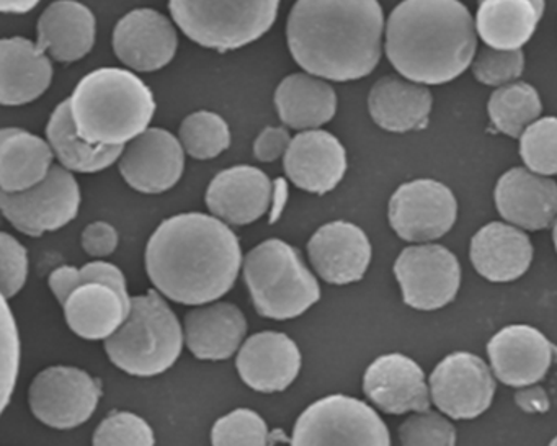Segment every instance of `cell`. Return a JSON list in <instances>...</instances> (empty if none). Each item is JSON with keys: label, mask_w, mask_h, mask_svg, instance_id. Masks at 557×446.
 Listing matches in <instances>:
<instances>
[{"label": "cell", "mask_w": 557, "mask_h": 446, "mask_svg": "<svg viewBox=\"0 0 557 446\" xmlns=\"http://www.w3.org/2000/svg\"><path fill=\"white\" fill-rule=\"evenodd\" d=\"M185 344L198 360L223 361L243 347L247 334L244 312L231 302L195 306L184 321Z\"/></svg>", "instance_id": "23"}, {"label": "cell", "mask_w": 557, "mask_h": 446, "mask_svg": "<svg viewBox=\"0 0 557 446\" xmlns=\"http://www.w3.org/2000/svg\"><path fill=\"white\" fill-rule=\"evenodd\" d=\"M541 110L543 106L536 89L524 83L498 87L487 106L492 125L510 138H520L524 129L540 119Z\"/></svg>", "instance_id": "33"}, {"label": "cell", "mask_w": 557, "mask_h": 446, "mask_svg": "<svg viewBox=\"0 0 557 446\" xmlns=\"http://www.w3.org/2000/svg\"><path fill=\"white\" fill-rule=\"evenodd\" d=\"M404 302L419 311L449 305L461 285V267L451 250L436 244L410 246L394 263Z\"/></svg>", "instance_id": "11"}, {"label": "cell", "mask_w": 557, "mask_h": 446, "mask_svg": "<svg viewBox=\"0 0 557 446\" xmlns=\"http://www.w3.org/2000/svg\"><path fill=\"white\" fill-rule=\"evenodd\" d=\"M47 139L60 164L77 174H97L112 168L125 149V146L94 145L83 138L74 123L70 99L51 113Z\"/></svg>", "instance_id": "32"}, {"label": "cell", "mask_w": 557, "mask_h": 446, "mask_svg": "<svg viewBox=\"0 0 557 446\" xmlns=\"http://www.w3.org/2000/svg\"><path fill=\"white\" fill-rule=\"evenodd\" d=\"M475 24L459 0H404L389 15L386 54L406 79L440 86L474 60Z\"/></svg>", "instance_id": "3"}, {"label": "cell", "mask_w": 557, "mask_h": 446, "mask_svg": "<svg viewBox=\"0 0 557 446\" xmlns=\"http://www.w3.org/2000/svg\"><path fill=\"white\" fill-rule=\"evenodd\" d=\"M269 426L250 409H236L221 417L211 430L213 445H267Z\"/></svg>", "instance_id": "36"}, {"label": "cell", "mask_w": 557, "mask_h": 446, "mask_svg": "<svg viewBox=\"0 0 557 446\" xmlns=\"http://www.w3.org/2000/svg\"><path fill=\"white\" fill-rule=\"evenodd\" d=\"M244 257L239 237L213 214L184 213L159 224L146 247V272L171 301L201 306L231 292Z\"/></svg>", "instance_id": "1"}, {"label": "cell", "mask_w": 557, "mask_h": 446, "mask_svg": "<svg viewBox=\"0 0 557 446\" xmlns=\"http://www.w3.org/2000/svg\"><path fill=\"white\" fill-rule=\"evenodd\" d=\"M63 308L74 334L84 340H107L128 318L132 296L109 283L87 282L71 293Z\"/></svg>", "instance_id": "25"}, {"label": "cell", "mask_w": 557, "mask_h": 446, "mask_svg": "<svg viewBox=\"0 0 557 446\" xmlns=\"http://www.w3.org/2000/svg\"><path fill=\"white\" fill-rule=\"evenodd\" d=\"M94 445H145L156 443L151 425L133 412H112L99 426L92 438Z\"/></svg>", "instance_id": "37"}, {"label": "cell", "mask_w": 557, "mask_h": 446, "mask_svg": "<svg viewBox=\"0 0 557 446\" xmlns=\"http://www.w3.org/2000/svg\"><path fill=\"white\" fill-rule=\"evenodd\" d=\"M48 285H50L51 293L57 296L60 305L63 306L70 298L71 293L79 286V269L71 265L60 267V269L51 272Z\"/></svg>", "instance_id": "44"}, {"label": "cell", "mask_w": 557, "mask_h": 446, "mask_svg": "<svg viewBox=\"0 0 557 446\" xmlns=\"http://www.w3.org/2000/svg\"><path fill=\"white\" fill-rule=\"evenodd\" d=\"M50 143L21 128L0 133V188L24 191L47 178L53 168Z\"/></svg>", "instance_id": "31"}, {"label": "cell", "mask_w": 557, "mask_h": 446, "mask_svg": "<svg viewBox=\"0 0 557 446\" xmlns=\"http://www.w3.org/2000/svg\"><path fill=\"white\" fill-rule=\"evenodd\" d=\"M178 139L190 158L210 161L230 149L231 129L223 116L201 110L182 122Z\"/></svg>", "instance_id": "34"}, {"label": "cell", "mask_w": 557, "mask_h": 446, "mask_svg": "<svg viewBox=\"0 0 557 446\" xmlns=\"http://www.w3.org/2000/svg\"><path fill=\"white\" fill-rule=\"evenodd\" d=\"M293 445H391L389 429L363 400L334 394L312 402L296 420Z\"/></svg>", "instance_id": "8"}, {"label": "cell", "mask_w": 557, "mask_h": 446, "mask_svg": "<svg viewBox=\"0 0 557 446\" xmlns=\"http://www.w3.org/2000/svg\"><path fill=\"white\" fill-rule=\"evenodd\" d=\"M5 220L32 237L67 226L81 210V187L73 172L53 165L45 181L24 191H0Z\"/></svg>", "instance_id": "9"}, {"label": "cell", "mask_w": 557, "mask_h": 446, "mask_svg": "<svg viewBox=\"0 0 557 446\" xmlns=\"http://www.w3.org/2000/svg\"><path fill=\"white\" fill-rule=\"evenodd\" d=\"M553 240H554V247H556V250H557V220H556V223H554Z\"/></svg>", "instance_id": "48"}, {"label": "cell", "mask_w": 557, "mask_h": 446, "mask_svg": "<svg viewBox=\"0 0 557 446\" xmlns=\"http://www.w3.org/2000/svg\"><path fill=\"white\" fill-rule=\"evenodd\" d=\"M38 47L60 63H74L96 44V17L76 0H58L38 21Z\"/></svg>", "instance_id": "27"}, {"label": "cell", "mask_w": 557, "mask_h": 446, "mask_svg": "<svg viewBox=\"0 0 557 446\" xmlns=\"http://www.w3.org/2000/svg\"><path fill=\"white\" fill-rule=\"evenodd\" d=\"M286 197H288V190H286L285 182H276L275 187H273V211L272 218H270L272 223L276 220V218H278V214L282 213L283 207H285Z\"/></svg>", "instance_id": "47"}, {"label": "cell", "mask_w": 557, "mask_h": 446, "mask_svg": "<svg viewBox=\"0 0 557 446\" xmlns=\"http://www.w3.org/2000/svg\"><path fill=\"white\" fill-rule=\"evenodd\" d=\"M432 94L423 84L386 76L377 80L368 97L371 119L391 133L423 129L432 112Z\"/></svg>", "instance_id": "28"}, {"label": "cell", "mask_w": 557, "mask_h": 446, "mask_svg": "<svg viewBox=\"0 0 557 446\" xmlns=\"http://www.w3.org/2000/svg\"><path fill=\"white\" fill-rule=\"evenodd\" d=\"M515 402L528 413H543L549 410V397H547L546 391L536 384L521 387L515 394Z\"/></svg>", "instance_id": "45"}, {"label": "cell", "mask_w": 557, "mask_h": 446, "mask_svg": "<svg viewBox=\"0 0 557 446\" xmlns=\"http://www.w3.org/2000/svg\"><path fill=\"white\" fill-rule=\"evenodd\" d=\"M363 391L374 406L393 416L423 412L432 404L425 373L403 354L376 358L364 371Z\"/></svg>", "instance_id": "20"}, {"label": "cell", "mask_w": 557, "mask_h": 446, "mask_svg": "<svg viewBox=\"0 0 557 446\" xmlns=\"http://www.w3.org/2000/svg\"><path fill=\"white\" fill-rule=\"evenodd\" d=\"M292 139L288 129L282 126H267L253 143V154L257 161L275 162L276 159L283 158L288 151Z\"/></svg>", "instance_id": "43"}, {"label": "cell", "mask_w": 557, "mask_h": 446, "mask_svg": "<svg viewBox=\"0 0 557 446\" xmlns=\"http://www.w3.org/2000/svg\"><path fill=\"white\" fill-rule=\"evenodd\" d=\"M53 80L50 57L34 41L5 38L0 44V102L21 107L44 96Z\"/></svg>", "instance_id": "24"}, {"label": "cell", "mask_w": 557, "mask_h": 446, "mask_svg": "<svg viewBox=\"0 0 557 446\" xmlns=\"http://www.w3.org/2000/svg\"><path fill=\"white\" fill-rule=\"evenodd\" d=\"M524 57L520 50L482 48L472 63V74L484 86L502 87L513 83L523 73Z\"/></svg>", "instance_id": "38"}, {"label": "cell", "mask_w": 557, "mask_h": 446, "mask_svg": "<svg viewBox=\"0 0 557 446\" xmlns=\"http://www.w3.org/2000/svg\"><path fill=\"white\" fill-rule=\"evenodd\" d=\"M77 132L94 145L125 146L151 125L156 100L132 71L100 67L70 97Z\"/></svg>", "instance_id": "4"}, {"label": "cell", "mask_w": 557, "mask_h": 446, "mask_svg": "<svg viewBox=\"0 0 557 446\" xmlns=\"http://www.w3.org/2000/svg\"><path fill=\"white\" fill-rule=\"evenodd\" d=\"M253 308L262 318H299L321 299V286L301 253L285 240L269 239L253 247L243 263Z\"/></svg>", "instance_id": "6"}, {"label": "cell", "mask_w": 557, "mask_h": 446, "mask_svg": "<svg viewBox=\"0 0 557 446\" xmlns=\"http://www.w3.org/2000/svg\"><path fill=\"white\" fill-rule=\"evenodd\" d=\"M520 156L536 174L557 175V119L546 116L531 123L520 136Z\"/></svg>", "instance_id": "35"}, {"label": "cell", "mask_w": 557, "mask_h": 446, "mask_svg": "<svg viewBox=\"0 0 557 446\" xmlns=\"http://www.w3.org/2000/svg\"><path fill=\"white\" fill-rule=\"evenodd\" d=\"M272 198L273 184L265 172L252 165H236L211 181L205 203L224 223L247 226L269 213Z\"/></svg>", "instance_id": "21"}, {"label": "cell", "mask_w": 557, "mask_h": 446, "mask_svg": "<svg viewBox=\"0 0 557 446\" xmlns=\"http://www.w3.org/2000/svg\"><path fill=\"white\" fill-rule=\"evenodd\" d=\"M184 171V146L164 128L146 129L125 145L120 158L122 177L139 194H165L181 182Z\"/></svg>", "instance_id": "14"}, {"label": "cell", "mask_w": 557, "mask_h": 446, "mask_svg": "<svg viewBox=\"0 0 557 446\" xmlns=\"http://www.w3.org/2000/svg\"><path fill=\"white\" fill-rule=\"evenodd\" d=\"M178 38L168 17L152 9H136L116 24L113 50L129 70L152 73L174 60Z\"/></svg>", "instance_id": "16"}, {"label": "cell", "mask_w": 557, "mask_h": 446, "mask_svg": "<svg viewBox=\"0 0 557 446\" xmlns=\"http://www.w3.org/2000/svg\"><path fill=\"white\" fill-rule=\"evenodd\" d=\"M38 4L40 0H0V11L4 14H27Z\"/></svg>", "instance_id": "46"}, {"label": "cell", "mask_w": 557, "mask_h": 446, "mask_svg": "<svg viewBox=\"0 0 557 446\" xmlns=\"http://www.w3.org/2000/svg\"><path fill=\"white\" fill-rule=\"evenodd\" d=\"M383 30L377 0H298L286 24V40L306 73L348 83L373 73Z\"/></svg>", "instance_id": "2"}, {"label": "cell", "mask_w": 557, "mask_h": 446, "mask_svg": "<svg viewBox=\"0 0 557 446\" xmlns=\"http://www.w3.org/2000/svg\"><path fill=\"white\" fill-rule=\"evenodd\" d=\"M301 364L298 345L282 332L250 335L237 351L236 367L240 380L259 393H282L288 389L298 377Z\"/></svg>", "instance_id": "18"}, {"label": "cell", "mask_w": 557, "mask_h": 446, "mask_svg": "<svg viewBox=\"0 0 557 446\" xmlns=\"http://www.w3.org/2000/svg\"><path fill=\"white\" fill-rule=\"evenodd\" d=\"M315 273L331 285L360 282L371 262V244L357 224L332 221L315 231L308 243Z\"/></svg>", "instance_id": "19"}, {"label": "cell", "mask_w": 557, "mask_h": 446, "mask_svg": "<svg viewBox=\"0 0 557 446\" xmlns=\"http://www.w3.org/2000/svg\"><path fill=\"white\" fill-rule=\"evenodd\" d=\"M432 402L456 420H471L491 407L495 380L482 358L456 351L443 358L430 376Z\"/></svg>", "instance_id": "13"}, {"label": "cell", "mask_w": 557, "mask_h": 446, "mask_svg": "<svg viewBox=\"0 0 557 446\" xmlns=\"http://www.w3.org/2000/svg\"><path fill=\"white\" fill-rule=\"evenodd\" d=\"M102 397V384L81 368L50 367L32 381L28 404L45 425L71 430L86 423L96 413Z\"/></svg>", "instance_id": "10"}, {"label": "cell", "mask_w": 557, "mask_h": 446, "mask_svg": "<svg viewBox=\"0 0 557 446\" xmlns=\"http://www.w3.org/2000/svg\"><path fill=\"white\" fill-rule=\"evenodd\" d=\"M280 0H169L177 27L208 50H239L275 24Z\"/></svg>", "instance_id": "7"}, {"label": "cell", "mask_w": 557, "mask_h": 446, "mask_svg": "<svg viewBox=\"0 0 557 446\" xmlns=\"http://www.w3.org/2000/svg\"><path fill=\"white\" fill-rule=\"evenodd\" d=\"M495 377L507 386L523 387L543 380L557 357V348L531 325H507L487 344Z\"/></svg>", "instance_id": "15"}, {"label": "cell", "mask_w": 557, "mask_h": 446, "mask_svg": "<svg viewBox=\"0 0 557 446\" xmlns=\"http://www.w3.org/2000/svg\"><path fill=\"white\" fill-rule=\"evenodd\" d=\"M543 14L544 0H479L475 30L487 47L520 50Z\"/></svg>", "instance_id": "29"}, {"label": "cell", "mask_w": 557, "mask_h": 446, "mask_svg": "<svg viewBox=\"0 0 557 446\" xmlns=\"http://www.w3.org/2000/svg\"><path fill=\"white\" fill-rule=\"evenodd\" d=\"M533 246L521 227L491 223L471 240V262L488 282L507 283L520 278L530 269Z\"/></svg>", "instance_id": "26"}, {"label": "cell", "mask_w": 557, "mask_h": 446, "mask_svg": "<svg viewBox=\"0 0 557 446\" xmlns=\"http://www.w3.org/2000/svg\"><path fill=\"white\" fill-rule=\"evenodd\" d=\"M550 445H557V436H556V438H553V442H550Z\"/></svg>", "instance_id": "49"}, {"label": "cell", "mask_w": 557, "mask_h": 446, "mask_svg": "<svg viewBox=\"0 0 557 446\" xmlns=\"http://www.w3.org/2000/svg\"><path fill=\"white\" fill-rule=\"evenodd\" d=\"M84 252L87 256L103 259V257L112 256L119 249L120 234L115 227L106 221H96L84 230L83 239Z\"/></svg>", "instance_id": "42"}, {"label": "cell", "mask_w": 557, "mask_h": 446, "mask_svg": "<svg viewBox=\"0 0 557 446\" xmlns=\"http://www.w3.org/2000/svg\"><path fill=\"white\" fill-rule=\"evenodd\" d=\"M280 120L288 128L306 132L321 128L337 112L335 90L312 74H292L280 83L275 92Z\"/></svg>", "instance_id": "30"}, {"label": "cell", "mask_w": 557, "mask_h": 446, "mask_svg": "<svg viewBox=\"0 0 557 446\" xmlns=\"http://www.w3.org/2000/svg\"><path fill=\"white\" fill-rule=\"evenodd\" d=\"M498 214L527 231L549 227L557 216V184L530 169L515 168L495 187Z\"/></svg>", "instance_id": "22"}, {"label": "cell", "mask_w": 557, "mask_h": 446, "mask_svg": "<svg viewBox=\"0 0 557 446\" xmlns=\"http://www.w3.org/2000/svg\"><path fill=\"white\" fill-rule=\"evenodd\" d=\"M18 370H21V337L17 322L9 306V299L2 298V407L8 409L12 394L17 386Z\"/></svg>", "instance_id": "40"}, {"label": "cell", "mask_w": 557, "mask_h": 446, "mask_svg": "<svg viewBox=\"0 0 557 446\" xmlns=\"http://www.w3.org/2000/svg\"><path fill=\"white\" fill-rule=\"evenodd\" d=\"M103 342L119 370L152 377L174 367L184 348L185 332L165 296L149 289L146 295L133 296L128 318Z\"/></svg>", "instance_id": "5"}, {"label": "cell", "mask_w": 557, "mask_h": 446, "mask_svg": "<svg viewBox=\"0 0 557 446\" xmlns=\"http://www.w3.org/2000/svg\"><path fill=\"white\" fill-rule=\"evenodd\" d=\"M289 181L309 194L325 195L334 190L347 172L344 145L324 129H306L289 143L283 156Z\"/></svg>", "instance_id": "17"}, {"label": "cell", "mask_w": 557, "mask_h": 446, "mask_svg": "<svg viewBox=\"0 0 557 446\" xmlns=\"http://www.w3.org/2000/svg\"><path fill=\"white\" fill-rule=\"evenodd\" d=\"M399 438L403 445H455L456 430L448 419L429 409L410 416L399 426Z\"/></svg>", "instance_id": "39"}, {"label": "cell", "mask_w": 557, "mask_h": 446, "mask_svg": "<svg viewBox=\"0 0 557 446\" xmlns=\"http://www.w3.org/2000/svg\"><path fill=\"white\" fill-rule=\"evenodd\" d=\"M458 203L442 182L419 178L400 185L389 200V224L400 239L430 243L455 226Z\"/></svg>", "instance_id": "12"}, {"label": "cell", "mask_w": 557, "mask_h": 446, "mask_svg": "<svg viewBox=\"0 0 557 446\" xmlns=\"http://www.w3.org/2000/svg\"><path fill=\"white\" fill-rule=\"evenodd\" d=\"M0 275L2 298L11 299L22 292L28 278V252L14 236L0 234Z\"/></svg>", "instance_id": "41"}]
</instances>
